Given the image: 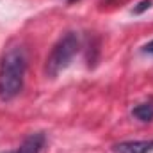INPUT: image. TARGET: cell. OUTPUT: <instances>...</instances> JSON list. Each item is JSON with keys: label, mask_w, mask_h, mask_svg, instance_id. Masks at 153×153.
<instances>
[{"label": "cell", "mask_w": 153, "mask_h": 153, "mask_svg": "<svg viewBox=\"0 0 153 153\" xmlns=\"http://www.w3.org/2000/svg\"><path fill=\"white\" fill-rule=\"evenodd\" d=\"M27 68V57L23 48H9L0 62V98L13 100L23 87V76Z\"/></svg>", "instance_id": "6da1fadb"}, {"label": "cell", "mask_w": 153, "mask_h": 153, "mask_svg": "<svg viewBox=\"0 0 153 153\" xmlns=\"http://www.w3.org/2000/svg\"><path fill=\"white\" fill-rule=\"evenodd\" d=\"M80 48V41H78V36L75 32H68L64 34L62 38L59 39L50 55L46 57V64H45V73L48 76H57L62 70H66L70 66V62L73 61V57L76 55Z\"/></svg>", "instance_id": "7a4b0ae2"}, {"label": "cell", "mask_w": 153, "mask_h": 153, "mask_svg": "<svg viewBox=\"0 0 153 153\" xmlns=\"http://www.w3.org/2000/svg\"><path fill=\"white\" fill-rule=\"evenodd\" d=\"M153 150V141H128L114 146V153H150Z\"/></svg>", "instance_id": "3957f363"}, {"label": "cell", "mask_w": 153, "mask_h": 153, "mask_svg": "<svg viewBox=\"0 0 153 153\" xmlns=\"http://www.w3.org/2000/svg\"><path fill=\"white\" fill-rule=\"evenodd\" d=\"M45 146V135L43 134H30L25 137V141L20 144V148L14 153H41Z\"/></svg>", "instance_id": "277c9868"}, {"label": "cell", "mask_w": 153, "mask_h": 153, "mask_svg": "<svg viewBox=\"0 0 153 153\" xmlns=\"http://www.w3.org/2000/svg\"><path fill=\"white\" fill-rule=\"evenodd\" d=\"M132 114L135 116L139 121H152L153 119V102H146V103H141V105H137L134 111H132Z\"/></svg>", "instance_id": "5b68a950"}, {"label": "cell", "mask_w": 153, "mask_h": 153, "mask_svg": "<svg viewBox=\"0 0 153 153\" xmlns=\"http://www.w3.org/2000/svg\"><path fill=\"white\" fill-rule=\"evenodd\" d=\"M150 7H152V2H150V0H143V2H139L137 7H134V13H135V14H141V13L148 11Z\"/></svg>", "instance_id": "8992f818"}, {"label": "cell", "mask_w": 153, "mask_h": 153, "mask_svg": "<svg viewBox=\"0 0 153 153\" xmlns=\"http://www.w3.org/2000/svg\"><path fill=\"white\" fill-rule=\"evenodd\" d=\"M143 50H144V53H150V55H153V41H150V43H148Z\"/></svg>", "instance_id": "52a82bcc"}, {"label": "cell", "mask_w": 153, "mask_h": 153, "mask_svg": "<svg viewBox=\"0 0 153 153\" xmlns=\"http://www.w3.org/2000/svg\"><path fill=\"white\" fill-rule=\"evenodd\" d=\"M7 153H14V152H7Z\"/></svg>", "instance_id": "ba28073f"}, {"label": "cell", "mask_w": 153, "mask_h": 153, "mask_svg": "<svg viewBox=\"0 0 153 153\" xmlns=\"http://www.w3.org/2000/svg\"><path fill=\"white\" fill-rule=\"evenodd\" d=\"M70 2H73V0H70Z\"/></svg>", "instance_id": "9c48e42d"}]
</instances>
